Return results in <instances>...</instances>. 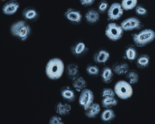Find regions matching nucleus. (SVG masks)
<instances>
[{
    "mask_svg": "<svg viewBox=\"0 0 155 124\" xmlns=\"http://www.w3.org/2000/svg\"><path fill=\"white\" fill-rule=\"evenodd\" d=\"M19 7L20 4L17 1L11 0L3 5L2 10L4 14L6 15H11L15 14Z\"/></svg>",
    "mask_w": 155,
    "mask_h": 124,
    "instance_id": "11",
    "label": "nucleus"
},
{
    "mask_svg": "<svg viewBox=\"0 0 155 124\" xmlns=\"http://www.w3.org/2000/svg\"><path fill=\"white\" fill-rule=\"evenodd\" d=\"M120 25L125 31L139 30L144 27L143 23L140 19L135 16L125 19L121 22Z\"/></svg>",
    "mask_w": 155,
    "mask_h": 124,
    "instance_id": "6",
    "label": "nucleus"
},
{
    "mask_svg": "<svg viewBox=\"0 0 155 124\" xmlns=\"http://www.w3.org/2000/svg\"><path fill=\"white\" fill-rule=\"evenodd\" d=\"M64 70V65L62 61L58 58L52 59L48 62L45 72L47 76L53 80L60 78Z\"/></svg>",
    "mask_w": 155,
    "mask_h": 124,
    "instance_id": "3",
    "label": "nucleus"
},
{
    "mask_svg": "<svg viewBox=\"0 0 155 124\" xmlns=\"http://www.w3.org/2000/svg\"><path fill=\"white\" fill-rule=\"evenodd\" d=\"M100 111L101 107L99 104L94 102L87 109L84 110V113L86 117L92 118L97 117Z\"/></svg>",
    "mask_w": 155,
    "mask_h": 124,
    "instance_id": "21",
    "label": "nucleus"
},
{
    "mask_svg": "<svg viewBox=\"0 0 155 124\" xmlns=\"http://www.w3.org/2000/svg\"><path fill=\"white\" fill-rule=\"evenodd\" d=\"M65 72L68 77L71 81L80 76V74L78 65L74 63H70L67 65Z\"/></svg>",
    "mask_w": 155,
    "mask_h": 124,
    "instance_id": "18",
    "label": "nucleus"
},
{
    "mask_svg": "<svg viewBox=\"0 0 155 124\" xmlns=\"http://www.w3.org/2000/svg\"><path fill=\"white\" fill-rule=\"evenodd\" d=\"M12 34L22 41L28 40L31 36V29L25 21H20L13 24L10 27Z\"/></svg>",
    "mask_w": 155,
    "mask_h": 124,
    "instance_id": "2",
    "label": "nucleus"
},
{
    "mask_svg": "<svg viewBox=\"0 0 155 124\" xmlns=\"http://www.w3.org/2000/svg\"><path fill=\"white\" fill-rule=\"evenodd\" d=\"M124 13V9L121 4L118 3L112 4L108 9L107 16L108 19L112 21L119 19Z\"/></svg>",
    "mask_w": 155,
    "mask_h": 124,
    "instance_id": "8",
    "label": "nucleus"
},
{
    "mask_svg": "<svg viewBox=\"0 0 155 124\" xmlns=\"http://www.w3.org/2000/svg\"><path fill=\"white\" fill-rule=\"evenodd\" d=\"M95 0H80L81 4L85 7H87L92 5Z\"/></svg>",
    "mask_w": 155,
    "mask_h": 124,
    "instance_id": "33",
    "label": "nucleus"
},
{
    "mask_svg": "<svg viewBox=\"0 0 155 124\" xmlns=\"http://www.w3.org/2000/svg\"><path fill=\"white\" fill-rule=\"evenodd\" d=\"M73 89L69 86H64L61 89L60 95L64 101L71 103L75 100L76 95Z\"/></svg>",
    "mask_w": 155,
    "mask_h": 124,
    "instance_id": "9",
    "label": "nucleus"
},
{
    "mask_svg": "<svg viewBox=\"0 0 155 124\" xmlns=\"http://www.w3.org/2000/svg\"><path fill=\"white\" fill-rule=\"evenodd\" d=\"M117 104V100L114 97L103 98L101 104L103 107L105 109H112Z\"/></svg>",
    "mask_w": 155,
    "mask_h": 124,
    "instance_id": "26",
    "label": "nucleus"
},
{
    "mask_svg": "<svg viewBox=\"0 0 155 124\" xmlns=\"http://www.w3.org/2000/svg\"><path fill=\"white\" fill-rule=\"evenodd\" d=\"M111 67L114 73L118 75H125L129 69L128 64L124 62H115Z\"/></svg>",
    "mask_w": 155,
    "mask_h": 124,
    "instance_id": "16",
    "label": "nucleus"
},
{
    "mask_svg": "<svg viewBox=\"0 0 155 124\" xmlns=\"http://www.w3.org/2000/svg\"><path fill=\"white\" fill-rule=\"evenodd\" d=\"M115 95L114 90L110 88H104L101 91V95L103 98L114 97Z\"/></svg>",
    "mask_w": 155,
    "mask_h": 124,
    "instance_id": "30",
    "label": "nucleus"
},
{
    "mask_svg": "<svg viewBox=\"0 0 155 124\" xmlns=\"http://www.w3.org/2000/svg\"><path fill=\"white\" fill-rule=\"evenodd\" d=\"M124 30L120 25L115 23H109L105 30V34L110 40L116 41L121 38Z\"/></svg>",
    "mask_w": 155,
    "mask_h": 124,
    "instance_id": "5",
    "label": "nucleus"
},
{
    "mask_svg": "<svg viewBox=\"0 0 155 124\" xmlns=\"http://www.w3.org/2000/svg\"><path fill=\"white\" fill-rule=\"evenodd\" d=\"M116 115L114 111L110 109H106L101 113L100 118L101 121L105 124H109L115 119Z\"/></svg>",
    "mask_w": 155,
    "mask_h": 124,
    "instance_id": "22",
    "label": "nucleus"
},
{
    "mask_svg": "<svg viewBox=\"0 0 155 124\" xmlns=\"http://www.w3.org/2000/svg\"><path fill=\"white\" fill-rule=\"evenodd\" d=\"M110 57L109 53L107 51L101 49L99 50L94 55L93 60L96 64L103 65L108 61Z\"/></svg>",
    "mask_w": 155,
    "mask_h": 124,
    "instance_id": "15",
    "label": "nucleus"
},
{
    "mask_svg": "<svg viewBox=\"0 0 155 124\" xmlns=\"http://www.w3.org/2000/svg\"><path fill=\"white\" fill-rule=\"evenodd\" d=\"M2 0V1H4V0Z\"/></svg>",
    "mask_w": 155,
    "mask_h": 124,
    "instance_id": "34",
    "label": "nucleus"
},
{
    "mask_svg": "<svg viewBox=\"0 0 155 124\" xmlns=\"http://www.w3.org/2000/svg\"><path fill=\"white\" fill-rule=\"evenodd\" d=\"M137 3V0H122L121 4L124 10L128 11L134 8Z\"/></svg>",
    "mask_w": 155,
    "mask_h": 124,
    "instance_id": "28",
    "label": "nucleus"
},
{
    "mask_svg": "<svg viewBox=\"0 0 155 124\" xmlns=\"http://www.w3.org/2000/svg\"><path fill=\"white\" fill-rule=\"evenodd\" d=\"M135 63L137 67L140 69L147 68L150 64V58L146 54H142L138 56L135 60Z\"/></svg>",
    "mask_w": 155,
    "mask_h": 124,
    "instance_id": "19",
    "label": "nucleus"
},
{
    "mask_svg": "<svg viewBox=\"0 0 155 124\" xmlns=\"http://www.w3.org/2000/svg\"><path fill=\"white\" fill-rule=\"evenodd\" d=\"M71 109V106L69 103L59 101L55 104V111L59 116H65L70 113Z\"/></svg>",
    "mask_w": 155,
    "mask_h": 124,
    "instance_id": "14",
    "label": "nucleus"
},
{
    "mask_svg": "<svg viewBox=\"0 0 155 124\" xmlns=\"http://www.w3.org/2000/svg\"><path fill=\"white\" fill-rule=\"evenodd\" d=\"M88 50L85 44L82 42L77 43L71 49L72 53L76 56H79L87 52Z\"/></svg>",
    "mask_w": 155,
    "mask_h": 124,
    "instance_id": "23",
    "label": "nucleus"
},
{
    "mask_svg": "<svg viewBox=\"0 0 155 124\" xmlns=\"http://www.w3.org/2000/svg\"><path fill=\"white\" fill-rule=\"evenodd\" d=\"M73 88L78 92H81L87 88V83L86 80L83 77L79 76L72 80Z\"/></svg>",
    "mask_w": 155,
    "mask_h": 124,
    "instance_id": "20",
    "label": "nucleus"
},
{
    "mask_svg": "<svg viewBox=\"0 0 155 124\" xmlns=\"http://www.w3.org/2000/svg\"><path fill=\"white\" fill-rule=\"evenodd\" d=\"M94 94L92 91L86 88L81 92L78 103L84 110L94 103Z\"/></svg>",
    "mask_w": 155,
    "mask_h": 124,
    "instance_id": "7",
    "label": "nucleus"
},
{
    "mask_svg": "<svg viewBox=\"0 0 155 124\" xmlns=\"http://www.w3.org/2000/svg\"><path fill=\"white\" fill-rule=\"evenodd\" d=\"M86 72L90 76L95 77L100 75V71L99 67L96 64L91 63L86 67Z\"/></svg>",
    "mask_w": 155,
    "mask_h": 124,
    "instance_id": "27",
    "label": "nucleus"
},
{
    "mask_svg": "<svg viewBox=\"0 0 155 124\" xmlns=\"http://www.w3.org/2000/svg\"><path fill=\"white\" fill-rule=\"evenodd\" d=\"M64 16L68 21L76 24L79 23L82 18V15L79 11L71 8L67 9Z\"/></svg>",
    "mask_w": 155,
    "mask_h": 124,
    "instance_id": "12",
    "label": "nucleus"
},
{
    "mask_svg": "<svg viewBox=\"0 0 155 124\" xmlns=\"http://www.w3.org/2000/svg\"><path fill=\"white\" fill-rule=\"evenodd\" d=\"M87 21L91 24L98 21L100 19V15L98 11L94 9H91L87 11L85 15Z\"/></svg>",
    "mask_w": 155,
    "mask_h": 124,
    "instance_id": "25",
    "label": "nucleus"
},
{
    "mask_svg": "<svg viewBox=\"0 0 155 124\" xmlns=\"http://www.w3.org/2000/svg\"><path fill=\"white\" fill-rule=\"evenodd\" d=\"M114 74L111 67L107 66L101 69L99 75L103 82L106 84H108L113 80Z\"/></svg>",
    "mask_w": 155,
    "mask_h": 124,
    "instance_id": "17",
    "label": "nucleus"
},
{
    "mask_svg": "<svg viewBox=\"0 0 155 124\" xmlns=\"http://www.w3.org/2000/svg\"><path fill=\"white\" fill-rule=\"evenodd\" d=\"M125 77L127 81L132 85L137 83L139 79L138 72L134 69H129L125 75Z\"/></svg>",
    "mask_w": 155,
    "mask_h": 124,
    "instance_id": "24",
    "label": "nucleus"
},
{
    "mask_svg": "<svg viewBox=\"0 0 155 124\" xmlns=\"http://www.w3.org/2000/svg\"><path fill=\"white\" fill-rule=\"evenodd\" d=\"M132 42L136 46L142 47L150 44L155 39V32L150 29H146L132 34Z\"/></svg>",
    "mask_w": 155,
    "mask_h": 124,
    "instance_id": "1",
    "label": "nucleus"
},
{
    "mask_svg": "<svg viewBox=\"0 0 155 124\" xmlns=\"http://www.w3.org/2000/svg\"><path fill=\"white\" fill-rule=\"evenodd\" d=\"M109 7L108 4L105 0L101 1L99 3L97 9L98 11L101 13L105 12L108 9Z\"/></svg>",
    "mask_w": 155,
    "mask_h": 124,
    "instance_id": "31",
    "label": "nucleus"
},
{
    "mask_svg": "<svg viewBox=\"0 0 155 124\" xmlns=\"http://www.w3.org/2000/svg\"><path fill=\"white\" fill-rule=\"evenodd\" d=\"M23 18L26 21L32 22L37 20L39 16L38 11L33 7H28L25 8L22 12Z\"/></svg>",
    "mask_w": 155,
    "mask_h": 124,
    "instance_id": "10",
    "label": "nucleus"
},
{
    "mask_svg": "<svg viewBox=\"0 0 155 124\" xmlns=\"http://www.w3.org/2000/svg\"><path fill=\"white\" fill-rule=\"evenodd\" d=\"M49 123L50 124H63L64 123L61 118L58 116H54L50 118Z\"/></svg>",
    "mask_w": 155,
    "mask_h": 124,
    "instance_id": "32",
    "label": "nucleus"
},
{
    "mask_svg": "<svg viewBox=\"0 0 155 124\" xmlns=\"http://www.w3.org/2000/svg\"><path fill=\"white\" fill-rule=\"evenodd\" d=\"M134 9L136 14L139 17H144L147 15V10L141 4L137 5Z\"/></svg>",
    "mask_w": 155,
    "mask_h": 124,
    "instance_id": "29",
    "label": "nucleus"
},
{
    "mask_svg": "<svg viewBox=\"0 0 155 124\" xmlns=\"http://www.w3.org/2000/svg\"><path fill=\"white\" fill-rule=\"evenodd\" d=\"M114 90L115 94L120 98L126 100L130 98L133 94L131 84L127 81L120 80L115 84Z\"/></svg>",
    "mask_w": 155,
    "mask_h": 124,
    "instance_id": "4",
    "label": "nucleus"
},
{
    "mask_svg": "<svg viewBox=\"0 0 155 124\" xmlns=\"http://www.w3.org/2000/svg\"><path fill=\"white\" fill-rule=\"evenodd\" d=\"M138 56L137 47L134 44H130L127 46L125 49L123 58L124 60L132 62L135 60Z\"/></svg>",
    "mask_w": 155,
    "mask_h": 124,
    "instance_id": "13",
    "label": "nucleus"
}]
</instances>
